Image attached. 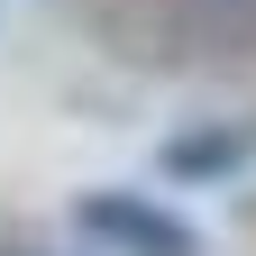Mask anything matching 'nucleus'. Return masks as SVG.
I'll use <instances>...</instances> for the list:
<instances>
[{
    "instance_id": "f03ea898",
    "label": "nucleus",
    "mask_w": 256,
    "mask_h": 256,
    "mask_svg": "<svg viewBox=\"0 0 256 256\" xmlns=\"http://www.w3.org/2000/svg\"><path fill=\"white\" fill-rule=\"evenodd\" d=\"M256 165V119H210V128H183L165 146V174L174 183H229Z\"/></svg>"
},
{
    "instance_id": "f257e3e1",
    "label": "nucleus",
    "mask_w": 256,
    "mask_h": 256,
    "mask_svg": "<svg viewBox=\"0 0 256 256\" xmlns=\"http://www.w3.org/2000/svg\"><path fill=\"white\" fill-rule=\"evenodd\" d=\"M74 229L101 256H202V229L165 192H138V183H92L74 202Z\"/></svg>"
},
{
    "instance_id": "7ed1b4c3",
    "label": "nucleus",
    "mask_w": 256,
    "mask_h": 256,
    "mask_svg": "<svg viewBox=\"0 0 256 256\" xmlns=\"http://www.w3.org/2000/svg\"><path fill=\"white\" fill-rule=\"evenodd\" d=\"M0 256H37V247H0Z\"/></svg>"
}]
</instances>
